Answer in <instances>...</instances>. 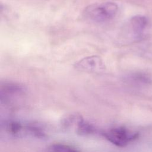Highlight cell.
<instances>
[{
  "instance_id": "obj_5",
  "label": "cell",
  "mask_w": 152,
  "mask_h": 152,
  "mask_svg": "<svg viewBox=\"0 0 152 152\" xmlns=\"http://www.w3.org/2000/svg\"><path fill=\"white\" fill-rule=\"evenodd\" d=\"M147 74L142 72H132L125 75L124 80L129 84L135 85L147 84L151 83V80Z\"/></svg>"
},
{
  "instance_id": "obj_7",
  "label": "cell",
  "mask_w": 152,
  "mask_h": 152,
  "mask_svg": "<svg viewBox=\"0 0 152 152\" xmlns=\"http://www.w3.org/2000/svg\"><path fill=\"white\" fill-rule=\"evenodd\" d=\"M24 125L23 126L20 122L15 121L10 122L6 125L7 131L9 133L17 136H18L19 135L23 134L24 131Z\"/></svg>"
},
{
  "instance_id": "obj_2",
  "label": "cell",
  "mask_w": 152,
  "mask_h": 152,
  "mask_svg": "<svg viewBox=\"0 0 152 152\" xmlns=\"http://www.w3.org/2000/svg\"><path fill=\"white\" fill-rule=\"evenodd\" d=\"M109 142L118 147H125L138 137V134L124 128L115 127L102 133Z\"/></svg>"
},
{
  "instance_id": "obj_8",
  "label": "cell",
  "mask_w": 152,
  "mask_h": 152,
  "mask_svg": "<svg viewBox=\"0 0 152 152\" xmlns=\"http://www.w3.org/2000/svg\"><path fill=\"white\" fill-rule=\"evenodd\" d=\"M48 152H80L74 147L68 145L56 143L50 145L48 148Z\"/></svg>"
},
{
  "instance_id": "obj_6",
  "label": "cell",
  "mask_w": 152,
  "mask_h": 152,
  "mask_svg": "<svg viewBox=\"0 0 152 152\" xmlns=\"http://www.w3.org/2000/svg\"><path fill=\"white\" fill-rule=\"evenodd\" d=\"M76 125L77 132L80 135H90L96 131V129L91 124L84 121L81 117L78 120Z\"/></svg>"
},
{
  "instance_id": "obj_3",
  "label": "cell",
  "mask_w": 152,
  "mask_h": 152,
  "mask_svg": "<svg viewBox=\"0 0 152 152\" xmlns=\"http://www.w3.org/2000/svg\"><path fill=\"white\" fill-rule=\"evenodd\" d=\"M75 68L84 72L99 73L105 69V65L99 56L92 55L86 57L76 62Z\"/></svg>"
},
{
  "instance_id": "obj_1",
  "label": "cell",
  "mask_w": 152,
  "mask_h": 152,
  "mask_svg": "<svg viewBox=\"0 0 152 152\" xmlns=\"http://www.w3.org/2000/svg\"><path fill=\"white\" fill-rule=\"evenodd\" d=\"M118 11V5L113 2L94 4L87 7L84 12L88 19L97 22H105L113 19Z\"/></svg>"
},
{
  "instance_id": "obj_4",
  "label": "cell",
  "mask_w": 152,
  "mask_h": 152,
  "mask_svg": "<svg viewBox=\"0 0 152 152\" xmlns=\"http://www.w3.org/2000/svg\"><path fill=\"white\" fill-rule=\"evenodd\" d=\"M148 24V20L145 16L136 15L133 16L129 21L131 30L134 38L137 40L141 39L144 32Z\"/></svg>"
}]
</instances>
